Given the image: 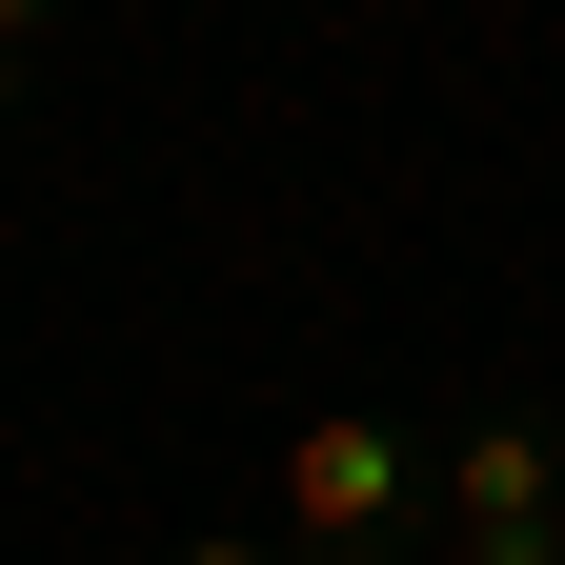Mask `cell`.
Listing matches in <instances>:
<instances>
[{
	"instance_id": "obj_4",
	"label": "cell",
	"mask_w": 565,
	"mask_h": 565,
	"mask_svg": "<svg viewBox=\"0 0 565 565\" xmlns=\"http://www.w3.org/2000/svg\"><path fill=\"white\" fill-rule=\"evenodd\" d=\"M41 21H61V0H0V61H21V41H41Z\"/></svg>"
},
{
	"instance_id": "obj_2",
	"label": "cell",
	"mask_w": 565,
	"mask_h": 565,
	"mask_svg": "<svg viewBox=\"0 0 565 565\" xmlns=\"http://www.w3.org/2000/svg\"><path fill=\"white\" fill-rule=\"evenodd\" d=\"M445 565H565V445L545 424H465L445 445Z\"/></svg>"
},
{
	"instance_id": "obj_1",
	"label": "cell",
	"mask_w": 565,
	"mask_h": 565,
	"mask_svg": "<svg viewBox=\"0 0 565 565\" xmlns=\"http://www.w3.org/2000/svg\"><path fill=\"white\" fill-rule=\"evenodd\" d=\"M263 505L303 565H384V545H445V445H404L384 404H303L263 465Z\"/></svg>"
},
{
	"instance_id": "obj_3",
	"label": "cell",
	"mask_w": 565,
	"mask_h": 565,
	"mask_svg": "<svg viewBox=\"0 0 565 565\" xmlns=\"http://www.w3.org/2000/svg\"><path fill=\"white\" fill-rule=\"evenodd\" d=\"M162 565H303V545H282V525H182Z\"/></svg>"
}]
</instances>
